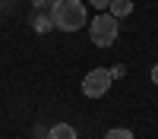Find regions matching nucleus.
<instances>
[{
    "mask_svg": "<svg viewBox=\"0 0 158 139\" xmlns=\"http://www.w3.org/2000/svg\"><path fill=\"white\" fill-rule=\"evenodd\" d=\"M152 82L158 85V63H155V67H152Z\"/></svg>",
    "mask_w": 158,
    "mask_h": 139,
    "instance_id": "9d476101",
    "label": "nucleus"
},
{
    "mask_svg": "<svg viewBox=\"0 0 158 139\" xmlns=\"http://www.w3.org/2000/svg\"><path fill=\"white\" fill-rule=\"evenodd\" d=\"M32 3H35V6H51L54 0H32Z\"/></svg>",
    "mask_w": 158,
    "mask_h": 139,
    "instance_id": "1a4fd4ad",
    "label": "nucleus"
},
{
    "mask_svg": "<svg viewBox=\"0 0 158 139\" xmlns=\"http://www.w3.org/2000/svg\"><path fill=\"white\" fill-rule=\"evenodd\" d=\"M89 38H92L95 47H111L117 41V19L111 13H98V16L89 22Z\"/></svg>",
    "mask_w": 158,
    "mask_h": 139,
    "instance_id": "f03ea898",
    "label": "nucleus"
},
{
    "mask_svg": "<svg viewBox=\"0 0 158 139\" xmlns=\"http://www.w3.org/2000/svg\"><path fill=\"white\" fill-rule=\"evenodd\" d=\"M123 73H127V67H114V70H111V76H114V79H120Z\"/></svg>",
    "mask_w": 158,
    "mask_h": 139,
    "instance_id": "0eeeda50",
    "label": "nucleus"
},
{
    "mask_svg": "<svg viewBox=\"0 0 158 139\" xmlns=\"http://www.w3.org/2000/svg\"><path fill=\"white\" fill-rule=\"evenodd\" d=\"M108 10H111V16H114V19H127L130 13H133V0H111Z\"/></svg>",
    "mask_w": 158,
    "mask_h": 139,
    "instance_id": "20e7f679",
    "label": "nucleus"
},
{
    "mask_svg": "<svg viewBox=\"0 0 158 139\" xmlns=\"http://www.w3.org/2000/svg\"><path fill=\"white\" fill-rule=\"evenodd\" d=\"M51 25L60 32H76L85 25V6L79 0H54L51 3Z\"/></svg>",
    "mask_w": 158,
    "mask_h": 139,
    "instance_id": "f257e3e1",
    "label": "nucleus"
},
{
    "mask_svg": "<svg viewBox=\"0 0 158 139\" xmlns=\"http://www.w3.org/2000/svg\"><path fill=\"white\" fill-rule=\"evenodd\" d=\"M48 139H76V130H73L70 123H57V126H51Z\"/></svg>",
    "mask_w": 158,
    "mask_h": 139,
    "instance_id": "39448f33",
    "label": "nucleus"
},
{
    "mask_svg": "<svg viewBox=\"0 0 158 139\" xmlns=\"http://www.w3.org/2000/svg\"><path fill=\"white\" fill-rule=\"evenodd\" d=\"M89 3H92V6H98V10H104V6L111 3V0H89Z\"/></svg>",
    "mask_w": 158,
    "mask_h": 139,
    "instance_id": "6e6552de",
    "label": "nucleus"
},
{
    "mask_svg": "<svg viewBox=\"0 0 158 139\" xmlns=\"http://www.w3.org/2000/svg\"><path fill=\"white\" fill-rule=\"evenodd\" d=\"M104 139H133V133H130L127 126H114V130L104 133Z\"/></svg>",
    "mask_w": 158,
    "mask_h": 139,
    "instance_id": "423d86ee",
    "label": "nucleus"
},
{
    "mask_svg": "<svg viewBox=\"0 0 158 139\" xmlns=\"http://www.w3.org/2000/svg\"><path fill=\"white\" fill-rule=\"evenodd\" d=\"M111 82H114L111 70L98 67V70L85 73V79H82V95H85V98H101V95H104V92L111 88Z\"/></svg>",
    "mask_w": 158,
    "mask_h": 139,
    "instance_id": "7ed1b4c3",
    "label": "nucleus"
}]
</instances>
